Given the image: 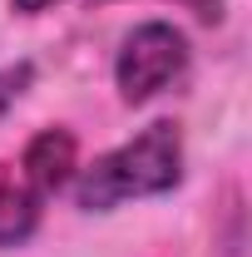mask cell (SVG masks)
Returning <instances> with one entry per match:
<instances>
[{"label":"cell","mask_w":252,"mask_h":257,"mask_svg":"<svg viewBox=\"0 0 252 257\" xmlns=\"http://www.w3.org/2000/svg\"><path fill=\"white\" fill-rule=\"evenodd\" d=\"M183 183V134L178 124L158 119L129 144L99 154L89 168L74 173V203L84 213H114L134 198H158Z\"/></svg>","instance_id":"obj_1"},{"label":"cell","mask_w":252,"mask_h":257,"mask_svg":"<svg viewBox=\"0 0 252 257\" xmlns=\"http://www.w3.org/2000/svg\"><path fill=\"white\" fill-rule=\"evenodd\" d=\"M188 64H193L188 35L168 20H144L124 35V45L114 55V89L124 104H149L163 89L183 84Z\"/></svg>","instance_id":"obj_2"},{"label":"cell","mask_w":252,"mask_h":257,"mask_svg":"<svg viewBox=\"0 0 252 257\" xmlns=\"http://www.w3.org/2000/svg\"><path fill=\"white\" fill-rule=\"evenodd\" d=\"M74 173H79V144L60 124L40 128L30 144H25V154H20V183L30 193H40V198L60 193L64 183H74Z\"/></svg>","instance_id":"obj_3"},{"label":"cell","mask_w":252,"mask_h":257,"mask_svg":"<svg viewBox=\"0 0 252 257\" xmlns=\"http://www.w3.org/2000/svg\"><path fill=\"white\" fill-rule=\"evenodd\" d=\"M40 193H30L25 183H10L0 178V247H20L30 242L35 227H40Z\"/></svg>","instance_id":"obj_4"},{"label":"cell","mask_w":252,"mask_h":257,"mask_svg":"<svg viewBox=\"0 0 252 257\" xmlns=\"http://www.w3.org/2000/svg\"><path fill=\"white\" fill-rule=\"evenodd\" d=\"M30 79H35V64H5V69H0V119H5V109H10V104H15V99L25 94V89H30Z\"/></svg>","instance_id":"obj_5"},{"label":"cell","mask_w":252,"mask_h":257,"mask_svg":"<svg viewBox=\"0 0 252 257\" xmlns=\"http://www.w3.org/2000/svg\"><path fill=\"white\" fill-rule=\"evenodd\" d=\"M178 5H183V10H193L198 20H213V25L222 20V0H178Z\"/></svg>","instance_id":"obj_6"},{"label":"cell","mask_w":252,"mask_h":257,"mask_svg":"<svg viewBox=\"0 0 252 257\" xmlns=\"http://www.w3.org/2000/svg\"><path fill=\"white\" fill-rule=\"evenodd\" d=\"M60 0H10V10L15 15H45V10H55Z\"/></svg>","instance_id":"obj_7"}]
</instances>
